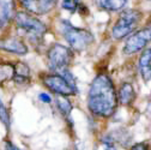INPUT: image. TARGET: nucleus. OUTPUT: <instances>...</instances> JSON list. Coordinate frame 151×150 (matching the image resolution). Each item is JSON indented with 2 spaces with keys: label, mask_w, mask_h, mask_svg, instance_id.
<instances>
[{
  "label": "nucleus",
  "mask_w": 151,
  "mask_h": 150,
  "mask_svg": "<svg viewBox=\"0 0 151 150\" xmlns=\"http://www.w3.org/2000/svg\"><path fill=\"white\" fill-rule=\"evenodd\" d=\"M42 84L56 96L71 97L78 92L76 79L71 70L64 71L63 73L45 72L40 74Z\"/></svg>",
  "instance_id": "3"
},
{
  "label": "nucleus",
  "mask_w": 151,
  "mask_h": 150,
  "mask_svg": "<svg viewBox=\"0 0 151 150\" xmlns=\"http://www.w3.org/2000/svg\"><path fill=\"white\" fill-rule=\"evenodd\" d=\"M58 3L59 0H18L23 11L36 17L48 14L56 7Z\"/></svg>",
  "instance_id": "8"
},
{
  "label": "nucleus",
  "mask_w": 151,
  "mask_h": 150,
  "mask_svg": "<svg viewBox=\"0 0 151 150\" xmlns=\"http://www.w3.org/2000/svg\"><path fill=\"white\" fill-rule=\"evenodd\" d=\"M116 88L107 72L97 73L88 92V109L96 118L109 119L118 109Z\"/></svg>",
  "instance_id": "1"
},
{
  "label": "nucleus",
  "mask_w": 151,
  "mask_h": 150,
  "mask_svg": "<svg viewBox=\"0 0 151 150\" xmlns=\"http://www.w3.org/2000/svg\"><path fill=\"white\" fill-rule=\"evenodd\" d=\"M0 121L3 123V125L5 126V128L9 131L11 127V118H10V113L9 109L6 108L5 103L3 102L1 97H0Z\"/></svg>",
  "instance_id": "18"
},
{
  "label": "nucleus",
  "mask_w": 151,
  "mask_h": 150,
  "mask_svg": "<svg viewBox=\"0 0 151 150\" xmlns=\"http://www.w3.org/2000/svg\"><path fill=\"white\" fill-rule=\"evenodd\" d=\"M46 57H47V65L49 72L63 73L64 71L70 70L74 54L68 46L55 42L48 47Z\"/></svg>",
  "instance_id": "6"
},
{
  "label": "nucleus",
  "mask_w": 151,
  "mask_h": 150,
  "mask_svg": "<svg viewBox=\"0 0 151 150\" xmlns=\"http://www.w3.org/2000/svg\"><path fill=\"white\" fill-rule=\"evenodd\" d=\"M13 74V63L0 61V87L4 85L6 82L12 79Z\"/></svg>",
  "instance_id": "16"
},
{
  "label": "nucleus",
  "mask_w": 151,
  "mask_h": 150,
  "mask_svg": "<svg viewBox=\"0 0 151 150\" xmlns=\"http://www.w3.org/2000/svg\"><path fill=\"white\" fill-rule=\"evenodd\" d=\"M58 28L61 37L73 52H84L95 41V37L90 30L74 27L66 19H60Z\"/></svg>",
  "instance_id": "4"
},
{
  "label": "nucleus",
  "mask_w": 151,
  "mask_h": 150,
  "mask_svg": "<svg viewBox=\"0 0 151 150\" xmlns=\"http://www.w3.org/2000/svg\"><path fill=\"white\" fill-rule=\"evenodd\" d=\"M13 23L22 39H27L34 46L41 45L48 32V27L45 22L25 11H17Z\"/></svg>",
  "instance_id": "2"
},
{
  "label": "nucleus",
  "mask_w": 151,
  "mask_h": 150,
  "mask_svg": "<svg viewBox=\"0 0 151 150\" xmlns=\"http://www.w3.org/2000/svg\"><path fill=\"white\" fill-rule=\"evenodd\" d=\"M101 144H102V148L103 150H118V146H116V143L115 141L111 138L110 135H106L101 138Z\"/></svg>",
  "instance_id": "19"
},
{
  "label": "nucleus",
  "mask_w": 151,
  "mask_h": 150,
  "mask_svg": "<svg viewBox=\"0 0 151 150\" xmlns=\"http://www.w3.org/2000/svg\"><path fill=\"white\" fill-rule=\"evenodd\" d=\"M17 13L16 0H0V29H6Z\"/></svg>",
  "instance_id": "11"
},
{
  "label": "nucleus",
  "mask_w": 151,
  "mask_h": 150,
  "mask_svg": "<svg viewBox=\"0 0 151 150\" xmlns=\"http://www.w3.org/2000/svg\"><path fill=\"white\" fill-rule=\"evenodd\" d=\"M93 3L104 12H119L125 9L128 0H93Z\"/></svg>",
  "instance_id": "14"
},
{
  "label": "nucleus",
  "mask_w": 151,
  "mask_h": 150,
  "mask_svg": "<svg viewBox=\"0 0 151 150\" xmlns=\"http://www.w3.org/2000/svg\"><path fill=\"white\" fill-rule=\"evenodd\" d=\"M149 43H151V22L126 37L122 52L126 55H133L145 49Z\"/></svg>",
  "instance_id": "7"
},
{
  "label": "nucleus",
  "mask_w": 151,
  "mask_h": 150,
  "mask_svg": "<svg viewBox=\"0 0 151 150\" xmlns=\"http://www.w3.org/2000/svg\"><path fill=\"white\" fill-rule=\"evenodd\" d=\"M61 9L68 11L70 13L78 12L79 7L82 6V0H61Z\"/></svg>",
  "instance_id": "17"
},
{
  "label": "nucleus",
  "mask_w": 151,
  "mask_h": 150,
  "mask_svg": "<svg viewBox=\"0 0 151 150\" xmlns=\"http://www.w3.org/2000/svg\"><path fill=\"white\" fill-rule=\"evenodd\" d=\"M3 146H4V150H21L16 144H13V143H12L11 141H9V139H5V141L3 142Z\"/></svg>",
  "instance_id": "22"
},
{
  "label": "nucleus",
  "mask_w": 151,
  "mask_h": 150,
  "mask_svg": "<svg viewBox=\"0 0 151 150\" xmlns=\"http://www.w3.org/2000/svg\"><path fill=\"white\" fill-rule=\"evenodd\" d=\"M39 100L42 103H52V101H53L52 96L49 95V94H47V92H40L39 94Z\"/></svg>",
  "instance_id": "21"
},
{
  "label": "nucleus",
  "mask_w": 151,
  "mask_h": 150,
  "mask_svg": "<svg viewBox=\"0 0 151 150\" xmlns=\"http://www.w3.org/2000/svg\"><path fill=\"white\" fill-rule=\"evenodd\" d=\"M129 150H151V148H150V144L149 143H146V142H139V143H136V144L132 145L129 148Z\"/></svg>",
  "instance_id": "20"
},
{
  "label": "nucleus",
  "mask_w": 151,
  "mask_h": 150,
  "mask_svg": "<svg viewBox=\"0 0 151 150\" xmlns=\"http://www.w3.org/2000/svg\"><path fill=\"white\" fill-rule=\"evenodd\" d=\"M138 70L145 83L151 81V47H146L140 52L138 58Z\"/></svg>",
  "instance_id": "13"
},
{
  "label": "nucleus",
  "mask_w": 151,
  "mask_h": 150,
  "mask_svg": "<svg viewBox=\"0 0 151 150\" xmlns=\"http://www.w3.org/2000/svg\"><path fill=\"white\" fill-rule=\"evenodd\" d=\"M143 21V12L137 9L122 10L111 28V37L115 41H121L133 34Z\"/></svg>",
  "instance_id": "5"
},
{
  "label": "nucleus",
  "mask_w": 151,
  "mask_h": 150,
  "mask_svg": "<svg viewBox=\"0 0 151 150\" xmlns=\"http://www.w3.org/2000/svg\"><path fill=\"white\" fill-rule=\"evenodd\" d=\"M147 110L151 112V95H150V99H149V102H147Z\"/></svg>",
  "instance_id": "23"
},
{
  "label": "nucleus",
  "mask_w": 151,
  "mask_h": 150,
  "mask_svg": "<svg viewBox=\"0 0 151 150\" xmlns=\"http://www.w3.org/2000/svg\"><path fill=\"white\" fill-rule=\"evenodd\" d=\"M18 87H27L31 82V70L29 65L22 60L13 63V74L11 79Z\"/></svg>",
  "instance_id": "10"
},
{
  "label": "nucleus",
  "mask_w": 151,
  "mask_h": 150,
  "mask_svg": "<svg viewBox=\"0 0 151 150\" xmlns=\"http://www.w3.org/2000/svg\"><path fill=\"white\" fill-rule=\"evenodd\" d=\"M116 95L119 105L125 107H131L137 100V91L129 82H124L120 84L119 89L116 90Z\"/></svg>",
  "instance_id": "12"
},
{
  "label": "nucleus",
  "mask_w": 151,
  "mask_h": 150,
  "mask_svg": "<svg viewBox=\"0 0 151 150\" xmlns=\"http://www.w3.org/2000/svg\"><path fill=\"white\" fill-rule=\"evenodd\" d=\"M0 50L14 55H25L28 54L29 48L21 36L7 35L3 39H0Z\"/></svg>",
  "instance_id": "9"
},
{
  "label": "nucleus",
  "mask_w": 151,
  "mask_h": 150,
  "mask_svg": "<svg viewBox=\"0 0 151 150\" xmlns=\"http://www.w3.org/2000/svg\"><path fill=\"white\" fill-rule=\"evenodd\" d=\"M55 105L56 108L60 112V114L65 118V119H70L71 112H72V102L70 101V97H65V96H56L55 97Z\"/></svg>",
  "instance_id": "15"
}]
</instances>
